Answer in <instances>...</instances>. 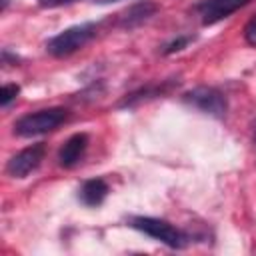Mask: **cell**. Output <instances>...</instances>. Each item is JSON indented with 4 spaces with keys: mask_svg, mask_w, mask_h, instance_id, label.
<instances>
[{
    "mask_svg": "<svg viewBox=\"0 0 256 256\" xmlns=\"http://www.w3.org/2000/svg\"><path fill=\"white\" fill-rule=\"evenodd\" d=\"M96 30H98V26L94 22H82V24L70 26L46 42V52L56 58L70 56L76 50H80L82 46H86L96 36Z\"/></svg>",
    "mask_w": 256,
    "mask_h": 256,
    "instance_id": "cell-1",
    "label": "cell"
},
{
    "mask_svg": "<svg viewBox=\"0 0 256 256\" xmlns=\"http://www.w3.org/2000/svg\"><path fill=\"white\" fill-rule=\"evenodd\" d=\"M68 118V110L64 108H46V110H36L32 114H26L14 122V132L22 138L38 136L56 130L60 124H64Z\"/></svg>",
    "mask_w": 256,
    "mask_h": 256,
    "instance_id": "cell-2",
    "label": "cell"
},
{
    "mask_svg": "<svg viewBox=\"0 0 256 256\" xmlns=\"http://www.w3.org/2000/svg\"><path fill=\"white\" fill-rule=\"evenodd\" d=\"M128 224L134 230H140L142 234L170 246V248H184L188 242V236L178 230L176 226H172L168 220L162 218H154V216H134L128 220Z\"/></svg>",
    "mask_w": 256,
    "mask_h": 256,
    "instance_id": "cell-3",
    "label": "cell"
},
{
    "mask_svg": "<svg viewBox=\"0 0 256 256\" xmlns=\"http://www.w3.org/2000/svg\"><path fill=\"white\" fill-rule=\"evenodd\" d=\"M184 102L202 110L204 114H210L214 118H224L228 112V100L226 96L214 88V86H196L184 94Z\"/></svg>",
    "mask_w": 256,
    "mask_h": 256,
    "instance_id": "cell-4",
    "label": "cell"
},
{
    "mask_svg": "<svg viewBox=\"0 0 256 256\" xmlns=\"http://www.w3.org/2000/svg\"><path fill=\"white\" fill-rule=\"evenodd\" d=\"M44 154H46V148L42 142L38 144H32L24 150H20L18 154H14L8 164H6V172L12 176V178H26L30 172H34L42 160H44Z\"/></svg>",
    "mask_w": 256,
    "mask_h": 256,
    "instance_id": "cell-5",
    "label": "cell"
},
{
    "mask_svg": "<svg viewBox=\"0 0 256 256\" xmlns=\"http://www.w3.org/2000/svg\"><path fill=\"white\" fill-rule=\"evenodd\" d=\"M250 2L252 0H200L196 4V12L204 26H212Z\"/></svg>",
    "mask_w": 256,
    "mask_h": 256,
    "instance_id": "cell-6",
    "label": "cell"
},
{
    "mask_svg": "<svg viewBox=\"0 0 256 256\" xmlns=\"http://www.w3.org/2000/svg\"><path fill=\"white\" fill-rule=\"evenodd\" d=\"M86 148H88V136H86L84 132L72 134V136L62 144V148H60V152H58V164H60L62 168H74V166L82 160Z\"/></svg>",
    "mask_w": 256,
    "mask_h": 256,
    "instance_id": "cell-7",
    "label": "cell"
},
{
    "mask_svg": "<svg viewBox=\"0 0 256 256\" xmlns=\"http://www.w3.org/2000/svg\"><path fill=\"white\" fill-rule=\"evenodd\" d=\"M158 6L154 2H138V4H132L128 10H124L120 16H118V26L120 28H126V30H132L140 24H144L146 20H150L154 14H156Z\"/></svg>",
    "mask_w": 256,
    "mask_h": 256,
    "instance_id": "cell-8",
    "label": "cell"
},
{
    "mask_svg": "<svg viewBox=\"0 0 256 256\" xmlns=\"http://www.w3.org/2000/svg\"><path fill=\"white\" fill-rule=\"evenodd\" d=\"M108 192H110V188H108V184H106V180L104 178H90V180H86L82 186H80V190H78V200L84 204V206H100L104 200H106V196H108Z\"/></svg>",
    "mask_w": 256,
    "mask_h": 256,
    "instance_id": "cell-9",
    "label": "cell"
},
{
    "mask_svg": "<svg viewBox=\"0 0 256 256\" xmlns=\"http://www.w3.org/2000/svg\"><path fill=\"white\" fill-rule=\"evenodd\" d=\"M170 86H172V82H162V84H156V86H154V84H148V86H144V88H140V90L128 94L118 106H120V108H126V106H136V104H140V102H144V100H152V98H156V96L166 94V92L170 90Z\"/></svg>",
    "mask_w": 256,
    "mask_h": 256,
    "instance_id": "cell-10",
    "label": "cell"
},
{
    "mask_svg": "<svg viewBox=\"0 0 256 256\" xmlns=\"http://www.w3.org/2000/svg\"><path fill=\"white\" fill-rule=\"evenodd\" d=\"M194 40V36H190V34H184V36H176L174 40H170L166 46H164V54H174V52H180V50H184L190 42Z\"/></svg>",
    "mask_w": 256,
    "mask_h": 256,
    "instance_id": "cell-11",
    "label": "cell"
},
{
    "mask_svg": "<svg viewBox=\"0 0 256 256\" xmlns=\"http://www.w3.org/2000/svg\"><path fill=\"white\" fill-rule=\"evenodd\" d=\"M18 92H20V86L18 84H4L2 86V92H0V104H2V108L10 106V102L16 100Z\"/></svg>",
    "mask_w": 256,
    "mask_h": 256,
    "instance_id": "cell-12",
    "label": "cell"
},
{
    "mask_svg": "<svg viewBox=\"0 0 256 256\" xmlns=\"http://www.w3.org/2000/svg\"><path fill=\"white\" fill-rule=\"evenodd\" d=\"M244 38H246V42H248L250 46L256 48V16L250 18L248 24L244 26Z\"/></svg>",
    "mask_w": 256,
    "mask_h": 256,
    "instance_id": "cell-13",
    "label": "cell"
},
{
    "mask_svg": "<svg viewBox=\"0 0 256 256\" xmlns=\"http://www.w3.org/2000/svg\"><path fill=\"white\" fill-rule=\"evenodd\" d=\"M68 2H74V0H40V4H42V6H48V8L62 6V4H68Z\"/></svg>",
    "mask_w": 256,
    "mask_h": 256,
    "instance_id": "cell-14",
    "label": "cell"
},
{
    "mask_svg": "<svg viewBox=\"0 0 256 256\" xmlns=\"http://www.w3.org/2000/svg\"><path fill=\"white\" fill-rule=\"evenodd\" d=\"M94 4H110V2H116V0H92Z\"/></svg>",
    "mask_w": 256,
    "mask_h": 256,
    "instance_id": "cell-15",
    "label": "cell"
},
{
    "mask_svg": "<svg viewBox=\"0 0 256 256\" xmlns=\"http://www.w3.org/2000/svg\"><path fill=\"white\" fill-rule=\"evenodd\" d=\"M8 2H10V0H2V10H6V6H8Z\"/></svg>",
    "mask_w": 256,
    "mask_h": 256,
    "instance_id": "cell-16",
    "label": "cell"
}]
</instances>
